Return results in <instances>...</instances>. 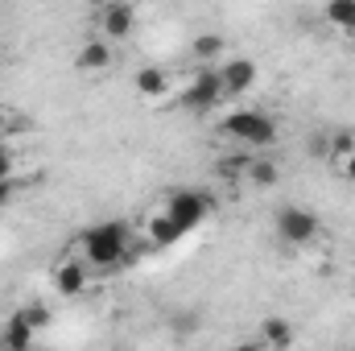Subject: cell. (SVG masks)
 <instances>
[{"mask_svg": "<svg viewBox=\"0 0 355 351\" xmlns=\"http://www.w3.org/2000/svg\"><path fill=\"white\" fill-rule=\"evenodd\" d=\"M128 261V228L124 223H95L83 232V264L120 268Z\"/></svg>", "mask_w": 355, "mask_h": 351, "instance_id": "1", "label": "cell"}, {"mask_svg": "<svg viewBox=\"0 0 355 351\" xmlns=\"http://www.w3.org/2000/svg\"><path fill=\"white\" fill-rule=\"evenodd\" d=\"M232 141H240V145H252V149H265L277 141V124L268 120L265 112H257V108H240V112H232L223 124H219Z\"/></svg>", "mask_w": 355, "mask_h": 351, "instance_id": "2", "label": "cell"}, {"mask_svg": "<svg viewBox=\"0 0 355 351\" xmlns=\"http://www.w3.org/2000/svg\"><path fill=\"white\" fill-rule=\"evenodd\" d=\"M272 223H277V236H281L285 244H293V248L314 244V236H318V228H322L310 207H281Z\"/></svg>", "mask_w": 355, "mask_h": 351, "instance_id": "3", "label": "cell"}, {"mask_svg": "<svg viewBox=\"0 0 355 351\" xmlns=\"http://www.w3.org/2000/svg\"><path fill=\"white\" fill-rule=\"evenodd\" d=\"M207 211H211V194H202V190H178V194H170V203H166V215L174 219V228L182 236L190 228H198L207 219Z\"/></svg>", "mask_w": 355, "mask_h": 351, "instance_id": "4", "label": "cell"}, {"mask_svg": "<svg viewBox=\"0 0 355 351\" xmlns=\"http://www.w3.org/2000/svg\"><path fill=\"white\" fill-rule=\"evenodd\" d=\"M182 103H186L190 112H211V108H219V103H223V79H219V67H215V71H198L194 83L182 91Z\"/></svg>", "mask_w": 355, "mask_h": 351, "instance_id": "5", "label": "cell"}, {"mask_svg": "<svg viewBox=\"0 0 355 351\" xmlns=\"http://www.w3.org/2000/svg\"><path fill=\"white\" fill-rule=\"evenodd\" d=\"M132 25H137V8L132 4L112 0V4L99 8V33H107V37H132Z\"/></svg>", "mask_w": 355, "mask_h": 351, "instance_id": "6", "label": "cell"}, {"mask_svg": "<svg viewBox=\"0 0 355 351\" xmlns=\"http://www.w3.org/2000/svg\"><path fill=\"white\" fill-rule=\"evenodd\" d=\"M219 79H223V95H244V91L257 83V62L232 58V62L219 67Z\"/></svg>", "mask_w": 355, "mask_h": 351, "instance_id": "7", "label": "cell"}, {"mask_svg": "<svg viewBox=\"0 0 355 351\" xmlns=\"http://www.w3.org/2000/svg\"><path fill=\"white\" fill-rule=\"evenodd\" d=\"M54 289L62 298H79L87 289V264L83 261H58L54 264Z\"/></svg>", "mask_w": 355, "mask_h": 351, "instance_id": "8", "label": "cell"}, {"mask_svg": "<svg viewBox=\"0 0 355 351\" xmlns=\"http://www.w3.org/2000/svg\"><path fill=\"white\" fill-rule=\"evenodd\" d=\"M75 67H79L83 75H95V71L112 67V46H107L103 37H91L87 46H79V54H75Z\"/></svg>", "mask_w": 355, "mask_h": 351, "instance_id": "9", "label": "cell"}, {"mask_svg": "<svg viewBox=\"0 0 355 351\" xmlns=\"http://www.w3.org/2000/svg\"><path fill=\"white\" fill-rule=\"evenodd\" d=\"M0 343H4V351H29V343H33V327L25 323L21 310L0 327Z\"/></svg>", "mask_w": 355, "mask_h": 351, "instance_id": "10", "label": "cell"}, {"mask_svg": "<svg viewBox=\"0 0 355 351\" xmlns=\"http://www.w3.org/2000/svg\"><path fill=\"white\" fill-rule=\"evenodd\" d=\"M352 153H355V132L352 128H339V132H331L327 137V162L343 174V166L352 162Z\"/></svg>", "mask_w": 355, "mask_h": 351, "instance_id": "11", "label": "cell"}, {"mask_svg": "<svg viewBox=\"0 0 355 351\" xmlns=\"http://www.w3.org/2000/svg\"><path fill=\"white\" fill-rule=\"evenodd\" d=\"M194 58H198V71H215L219 58H223V37L219 33H198L194 37Z\"/></svg>", "mask_w": 355, "mask_h": 351, "instance_id": "12", "label": "cell"}, {"mask_svg": "<svg viewBox=\"0 0 355 351\" xmlns=\"http://www.w3.org/2000/svg\"><path fill=\"white\" fill-rule=\"evenodd\" d=\"M132 83H137V91H141L145 99H162V95L170 91V75H166L162 67H141Z\"/></svg>", "mask_w": 355, "mask_h": 351, "instance_id": "13", "label": "cell"}, {"mask_svg": "<svg viewBox=\"0 0 355 351\" xmlns=\"http://www.w3.org/2000/svg\"><path fill=\"white\" fill-rule=\"evenodd\" d=\"M261 343H265L268 351H289L293 327H289L285 318H265V323H261Z\"/></svg>", "mask_w": 355, "mask_h": 351, "instance_id": "14", "label": "cell"}, {"mask_svg": "<svg viewBox=\"0 0 355 351\" xmlns=\"http://www.w3.org/2000/svg\"><path fill=\"white\" fill-rule=\"evenodd\" d=\"M145 236H149L153 244H162V248H170V244H178V240H182V232L174 228V219H170L166 211H157V215L145 223Z\"/></svg>", "mask_w": 355, "mask_h": 351, "instance_id": "15", "label": "cell"}, {"mask_svg": "<svg viewBox=\"0 0 355 351\" xmlns=\"http://www.w3.org/2000/svg\"><path fill=\"white\" fill-rule=\"evenodd\" d=\"M327 21H331L339 33H352L355 37V0H331V4H327Z\"/></svg>", "mask_w": 355, "mask_h": 351, "instance_id": "16", "label": "cell"}, {"mask_svg": "<svg viewBox=\"0 0 355 351\" xmlns=\"http://www.w3.org/2000/svg\"><path fill=\"white\" fill-rule=\"evenodd\" d=\"M248 182H252V186H261V190L277 186V182H281L277 162H268V157H252V166H248Z\"/></svg>", "mask_w": 355, "mask_h": 351, "instance_id": "17", "label": "cell"}, {"mask_svg": "<svg viewBox=\"0 0 355 351\" xmlns=\"http://www.w3.org/2000/svg\"><path fill=\"white\" fill-rule=\"evenodd\" d=\"M248 166H252V157H248V153H227V157H219L215 174L227 178V182H240V178H248Z\"/></svg>", "mask_w": 355, "mask_h": 351, "instance_id": "18", "label": "cell"}, {"mask_svg": "<svg viewBox=\"0 0 355 351\" xmlns=\"http://www.w3.org/2000/svg\"><path fill=\"white\" fill-rule=\"evenodd\" d=\"M170 327H174V335L190 339V335L198 331V314H194V310H182V314H174V318H170Z\"/></svg>", "mask_w": 355, "mask_h": 351, "instance_id": "19", "label": "cell"}, {"mask_svg": "<svg viewBox=\"0 0 355 351\" xmlns=\"http://www.w3.org/2000/svg\"><path fill=\"white\" fill-rule=\"evenodd\" d=\"M21 314H25V323H29L33 331H42V327L50 323V306H42V302H33V306H25Z\"/></svg>", "mask_w": 355, "mask_h": 351, "instance_id": "20", "label": "cell"}, {"mask_svg": "<svg viewBox=\"0 0 355 351\" xmlns=\"http://www.w3.org/2000/svg\"><path fill=\"white\" fill-rule=\"evenodd\" d=\"M0 178H17V153L0 141Z\"/></svg>", "mask_w": 355, "mask_h": 351, "instance_id": "21", "label": "cell"}, {"mask_svg": "<svg viewBox=\"0 0 355 351\" xmlns=\"http://www.w3.org/2000/svg\"><path fill=\"white\" fill-rule=\"evenodd\" d=\"M17 194H21V182L17 178H0V207H8Z\"/></svg>", "mask_w": 355, "mask_h": 351, "instance_id": "22", "label": "cell"}, {"mask_svg": "<svg viewBox=\"0 0 355 351\" xmlns=\"http://www.w3.org/2000/svg\"><path fill=\"white\" fill-rule=\"evenodd\" d=\"M4 132H8V112L0 108V137H4Z\"/></svg>", "mask_w": 355, "mask_h": 351, "instance_id": "23", "label": "cell"}, {"mask_svg": "<svg viewBox=\"0 0 355 351\" xmlns=\"http://www.w3.org/2000/svg\"><path fill=\"white\" fill-rule=\"evenodd\" d=\"M343 178H355V153H352V162L343 166Z\"/></svg>", "mask_w": 355, "mask_h": 351, "instance_id": "24", "label": "cell"}, {"mask_svg": "<svg viewBox=\"0 0 355 351\" xmlns=\"http://www.w3.org/2000/svg\"><path fill=\"white\" fill-rule=\"evenodd\" d=\"M236 351H268L265 343H244V348H236Z\"/></svg>", "mask_w": 355, "mask_h": 351, "instance_id": "25", "label": "cell"}]
</instances>
